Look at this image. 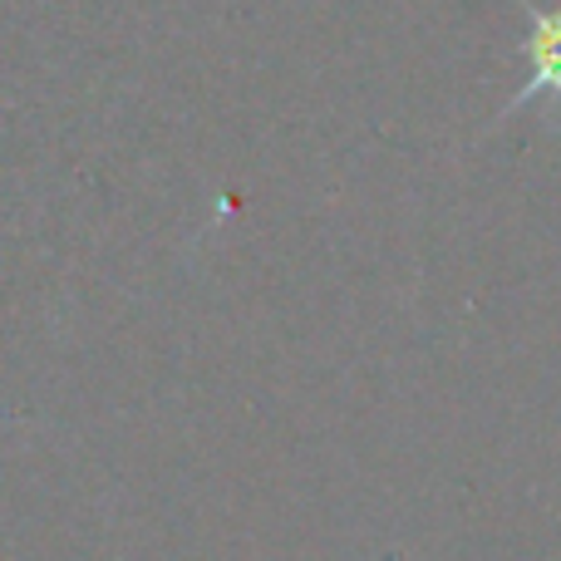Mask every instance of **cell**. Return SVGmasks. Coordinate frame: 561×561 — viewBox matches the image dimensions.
Here are the masks:
<instances>
[{"label": "cell", "mask_w": 561, "mask_h": 561, "mask_svg": "<svg viewBox=\"0 0 561 561\" xmlns=\"http://www.w3.org/2000/svg\"><path fill=\"white\" fill-rule=\"evenodd\" d=\"M527 15V84L497 108V124L533 104H547L552 114H561V0H517Z\"/></svg>", "instance_id": "1"}]
</instances>
